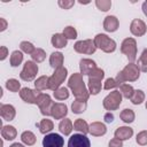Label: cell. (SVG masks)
<instances>
[{"label": "cell", "mask_w": 147, "mask_h": 147, "mask_svg": "<svg viewBox=\"0 0 147 147\" xmlns=\"http://www.w3.org/2000/svg\"><path fill=\"white\" fill-rule=\"evenodd\" d=\"M48 79H49V77L48 76H45V75L38 77L34 80V87H36V90L39 91V92L47 90L48 88Z\"/></svg>", "instance_id": "obj_29"}, {"label": "cell", "mask_w": 147, "mask_h": 147, "mask_svg": "<svg viewBox=\"0 0 147 147\" xmlns=\"http://www.w3.org/2000/svg\"><path fill=\"white\" fill-rule=\"evenodd\" d=\"M59 130H60V132H61L62 134L69 136V134L71 133V131L74 130V124H72V122H71L69 118H64V119H62V121L60 122V124H59Z\"/></svg>", "instance_id": "obj_23"}, {"label": "cell", "mask_w": 147, "mask_h": 147, "mask_svg": "<svg viewBox=\"0 0 147 147\" xmlns=\"http://www.w3.org/2000/svg\"><path fill=\"white\" fill-rule=\"evenodd\" d=\"M8 55V48L6 46H1L0 47V60L3 61Z\"/></svg>", "instance_id": "obj_46"}, {"label": "cell", "mask_w": 147, "mask_h": 147, "mask_svg": "<svg viewBox=\"0 0 147 147\" xmlns=\"http://www.w3.org/2000/svg\"><path fill=\"white\" fill-rule=\"evenodd\" d=\"M95 47L103 51L105 53H113L116 49V41L109 38L105 33H98L93 39Z\"/></svg>", "instance_id": "obj_3"}, {"label": "cell", "mask_w": 147, "mask_h": 147, "mask_svg": "<svg viewBox=\"0 0 147 147\" xmlns=\"http://www.w3.org/2000/svg\"><path fill=\"white\" fill-rule=\"evenodd\" d=\"M119 117H121V119H122L124 123L129 124V123H132V122L134 121V118H136V114H134V111H133L132 109H130V108H125V109H123V110L121 111Z\"/></svg>", "instance_id": "obj_28"}, {"label": "cell", "mask_w": 147, "mask_h": 147, "mask_svg": "<svg viewBox=\"0 0 147 147\" xmlns=\"http://www.w3.org/2000/svg\"><path fill=\"white\" fill-rule=\"evenodd\" d=\"M96 68V64L91 59H82L79 61V70L83 76H88L90 72Z\"/></svg>", "instance_id": "obj_17"}, {"label": "cell", "mask_w": 147, "mask_h": 147, "mask_svg": "<svg viewBox=\"0 0 147 147\" xmlns=\"http://www.w3.org/2000/svg\"><path fill=\"white\" fill-rule=\"evenodd\" d=\"M68 87L71 90L74 96L77 100L87 101L90 98V92L83 80V75L80 72H75L68 79Z\"/></svg>", "instance_id": "obj_1"}, {"label": "cell", "mask_w": 147, "mask_h": 147, "mask_svg": "<svg viewBox=\"0 0 147 147\" xmlns=\"http://www.w3.org/2000/svg\"><path fill=\"white\" fill-rule=\"evenodd\" d=\"M38 64L34 61H26L20 74V77L24 82H32L38 74Z\"/></svg>", "instance_id": "obj_7"}, {"label": "cell", "mask_w": 147, "mask_h": 147, "mask_svg": "<svg viewBox=\"0 0 147 147\" xmlns=\"http://www.w3.org/2000/svg\"><path fill=\"white\" fill-rule=\"evenodd\" d=\"M64 139L59 133H48L42 139V147H63Z\"/></svg>", "instance_id": "obj_10"}, {"label": "cell", "mask_w": 147, "mask_h": 147, "mask_svg": "<svg viewBox=\"0 0 147 147\" xmlns=\"http://www.w3.org/2000/svg\"><path fill=\"white\" fill-rule=\"evenodd\" d=\"M136 141L138 145L140 146H146L147 145V131L144 130V131H140L137 137H136Z\"/></svg>", "instance_id": "obj_43"}, {"label": "cell", "mask_w": 147, "mask_h": 147, "mask_svg": "<svg viewBox=\"0 0 147 147\" xmlns=\"http://www.w3.org/2000/svg\"><path fill=\"white\" fill-rule=\"evenodd\" d=\"M6 88L10 92H20L21 91V83L15 79V78H10L6 82Z\"/></svg>", "instance_id": "obj_34"}, {"label": "cell", "mask_w": 147, "mask_h": 147, "mask_svg": "<svg viewBox=\"0 0 147 147\" xmlns=\"http://www.w3.org/2000/svg\"><path fill=\"white\" fill-rule=\"evenodd\" d=\"M9 147H25L24 145H22V144H20V142H14L13 145H10Z\"/></svg>", "instance_id": "obj_50"}, {"label": "cell", "mask_w": 147, "mask_h": 147, "mask_svg": "<svg viewBox=\"0 0 147 147\" xmlns=\"http://www.w3.org/2000/svg\"><path fill=\"white\" fill-rule=\"evenodd\" d=\"M32 61H34L36 63H40L46 59V52L42 48H36L34 52L31 54Z\"/></svg>", "instance_id": "obj_35"}, {"label": "cell", "mask_w": 147, "mask_h": 147, "mask_svg": "<svg viewBox=\"0 0 147 147\" xmlns=\"http://www.w3.org/2000/svg\"><path fill=\"white\" fill-rule=\"evenodd\" d=\"M103 77H105V71L101 68H98V67L95 69H93L90 72V75H88V78H91V79H98V80H102Z\"/></svg>", "instance_id": "obj_41"}, {"label": "cell", "mask_w": 147, "mask_h": 147, "mask_svg": "<svg viewBox=\"0 0 147 147\" xmlns=\"http://www.w3.org/2000/svg\"><path fill=\"white\" fill-rule=\"evenodd\" d=\"M38 127H39L40 133L46 134V133H49V132L53 130L54 124H53V122H52L51 119H48V118H44V119H41V121L38 123Z\"/></svg>", "instance_id": "obj_25"}, {"label": "cell", "mask_w": 147, "mask_h": 147, "mask_svg": "<svg viewBox=\"0 0 147 147\" xmlns=\"http://www.w3.org/2000/svg\"><path fill=\"white\" fill-rule=\"evenodd\" d=\"M74 49L79 53V54H93L95 51H96V47H95V44L92 39H86V40H79V41H76L75 45H74Z\"/></svg>", "instance_id": "obj_9"}, {"label": "cell", "mask_w": 147, "mask_h": 147, "mask_svg": "<svg viewBox=\"0 0 147 147\" xmlns=\"http://www.w3.org/2000/svg\"><path fill=\"white\" fill-rule=\"evenodd\" d=\"M7 25H8L7 21H6L3 17H1V18H0V31H1V32L5 31V30L7 29Z\"/></svg>", "instance_id": "obj_48"}, {"label": "cell", "mask_w": 147, "mask_h": 147, "mask_svg": "<svg viewBox=\"0 0 147 147\" xmlns=\"http://www.w3.org/2000/svg\"><path fill=\"white\" fill-rule=\"evenodd\" d=\"M95 6L101 11H108L111 7V1L110 0H95Z\"/></svg>", "instance_id": "obj_38"}, {"label": "cell", "mask_w": 147, "mask_h": 147, "mask_svg": "<svg viewBox=\"0 0 147 147\" xmlns=\"http://www.w3.org/2000/svg\"><path fill=\"white\" fill-rule=\"evenodd\" d=\"M121 84L116 80V78H107L105 80V84H103V88L105 90H113V88H116L118 87Z\"/></svg>", "instance_id": "obj_42"}, {"label": "cell", "mask_w": 147, "mask_h": 147, "mask_svg": "<svg viewBox=\"0 0 147 147\" xmlns=\"http://www.w3.org/2000/svg\"><path fill=\"white\" fill-rule=\"evenodd\" d=\"M119 26V22H118V18L114 15H108L105 17V21H103V29L107 31V32H115Z\"/></svg>", "instance_id": "obj_15"}, {"label": "cell", "mask_w": 147, "mask_h": 147, "mask_svg": "<svg viewBox=\"0 0 147 147\" xmlns=\"http://www.w3.org/2000/svg\"><path fill=\"white\" fill-rule=\"evenodd\" d=\"M67 75H68L67 68L61 67V68L55 69L54 74H53V75L49 77V79H48V90L56 91L59 87H61V84L65 80Z\"/></svg>", "instance_id": "obj_4"}, {"label": "cell", "mask_w": 147, "mask_h": 147, "mask_svg": "<svg viewBox=\"0 0 147 147\" xmlns=\"http://www.w3.org/2000/svg\"><path fill=\"white\" fill-rule=\"evenodd\" d=\"M146 109H147V101H146Z\"/></svg>", "instance_id": "obj_51"}, {"label": "cell", "mask_w": 147, "mask_h": 147, "mask_svg": "<svg viewBox=\"0 0 147 147\" xmlns=\"http://www.w3.org/2000/svg\"><path fill=\"white\" fill-rule=\"evenodd\" d=\"M114 136H115V138H117L122 141L127 140L133 136V129H131L130 126H119L116 129Z\"/></svg>", "instance_id": "obj_18"}, {"label": "cell", "mask_w": 147, "mask_h": 147, "mask_svg": "<svg viewBox=\"0 0 147 147\" xmlns=\"http://www.w3.org/2000/svg\"><path fill=\"white\" fill-rule=\"evenodd\" d=\"M137 65L139 67L140 71L147 72V48H145L142 51V53H141V55H140V57L138 60Z\"/></svg>", "instance_id": "obj_36"}, {"label": "cell", "mask_w": 147, "mask_h": 147, "mask_svg": "<svg viewBox=\"0 0 147 147\" xmlns=\"http://www.w3.org/2000/svg\"><path fill=\"white\" fill-rule=\"evenodd\" d=\"M140 77V69L136 63L130 62L116 76V80L122 85L125 82H136Z\"/></svg>", "instance_id": "obj_2"}, {"label": "cell", "mask_w": 147, "mask_h": 147, "mask_svg": "<svg viewBox=\"0 0 147 147\" xmlns=\"http://www.w3.org/2000/svg\"><path fill=\"white\" fill-rule=\"evenodd\" d=\"M36 105L39 107L40 113H41L44 116H49L54 102L52 101L51 96H49L47 93H39L37 100H36Z\"/></svg>", "instance_id": "obj_8"}, {"label": "cell", "mask_w": 147, "mask_h": 147, "mask_svg": "<svg viewBox=\"0 0 147 147\" xmlns=\"http://www.w3.org/2000/svg\"><path fill=\"white\" fill-rule=\"evenodd\" d=\"M90 133L94 137H101L107 133V127L101 122H93L90 124Z\"/></svg>", "instance_id": "obj_19"}, {"label": "cell", "mask_w": 147, "mask_h": 147, "mask_svg": "<svg viewBox=\"0 0 147 147\" xmlns=\"http://www.w3.org/2000/svg\"><path fill=\"white\" fill-rule=\"evenodd\" d=\"M121 52L126 55L127 60L133 63L137 59V41L134 38H125L121 44Z\"/></svg>", "instance_id": "obj_6"}, {"label": "cell", "mask_w": 147, "mask_h": 147, "mask_svg": "<svg viewBox=\"0 0 147 147\" xmlns=\"http://www.w3.org/2000/svg\"><path fill=\"white\" fill-rule=\"evenodd\" d=\"M86 108H87V103L84 100H77L76 99L71 103V110L74 114H82L86 110Z\"/></svg>", "instance_id": "obj_27"}, {"label": "cell", "mask_w": 147, "mask_h": 147, "mask_svg": "<svg viewBox=\"0 0 147 147\" xmlns=\"http://www.w3.org/2000/svg\"><path fill=\"white\" fill-rule=\"evenodd\" d=\"M21 140H22V142H23L24 145H26V146H32V145L36 144L37 138H36V136H34L33 132H31V131H24V132L21 134Z\"/></svg>", "instance_id": "obj_30"}, {"label": "cell", "mask_w": 147, "mask_h": 147, "mask_svg": "<svg viewBox=\"0 0 147 147\" xmlns=\"http://www.w3.org/2000/svg\"><path fill=\"white\" fill-rule=\"evenodd\" d=\"M63 61H64V57H63V54L61 52H54L49 56V64L54 69H57V68L63 67L62 65L63 64Z\"/></svg>", "instance_id": "obj_20"}, {"label": "cell", "mask_w": 147, "mask_h": 147, "mask_svg": "<svg viewBox=\"0 0 147 147\" xmlns=\"http://www.w3.org/2000/svg\"><path fill=\"white\" fill-rule=\"evenodd\" d=\"M74 130H76L83 134H86V133H90V125L87 124L86 121H84L82 118H77L74 122Z\"/></svg>", "instance_id": "obj_24"}, {"label": "cell", "mask_w": 147, "mask_h": 147, "mask_svg": "<svg viewBox=\"0 0 147 147\" xmlns=\"http://www.w3.org/2000/svg\"><path fill=\"white\" fill-rule=\"evenodd\" d=\"M122 94L119 91L115 90L113 92H110L105 99H103V108L108 111H113V110H117L122 103Z\"/></svg>", "instance_id": "obj_5"}, {"label": "cell", "mask_w": 147, "mask_h": 147, "mask_svg": "<svg viewBox=\"0 0 147 147\" xmlns=\"http://www.w3.org/2000/svg\"><path fill=\"white\" fill-rule=\"evenodd\" d=\"M119 92H121L122 96H124L126 99H131V96L134 93V88L130 84H125L124 83V84L119 85Z\"/></svg>", "instance_id": "obj_32"}, {"label": "cell", "mask_w": 147, "mask_h": 147, "mask_svg": "<svg viewBox=\"0 0 147 147\" xmlns=\"http://www.w3.org/2000/svg\"><path fill=\"white\" fill-rule=\"evenodd\" d=\"M10 65L11 67H18L23 61V54L21 51H14L10 55Z\"/></svg>", "instance_id": "obj_31"}, {"label": "cell", "mask_w": 147, "mask_h": 147, "mask_svg": "<svg viewBox=\"0 0 147 147\" xmlns=\"http://www.w3.org/2000/svg\"><path fill=\"white\" fill-rule=\"evenodd\" d=\"M53 95H54V98H55L56 100H59V101L65 100V99L69 98V90H68L67 87H64V86H61V87H59L56 91H54Z\"/></svg>", "instance_id": "obj_33"}, {"label": "cell", "mask_w": 147, "mask_h": 147, "mask_svg": "<svg viewBox=\"0 0 147 147\" xmlns=\"http://www.w3.org/2000/svg\"><path fill=\"white\" fill-rule=\"evenodd\" d=\"M130 31L133 36L136 37H141L146 33L147 31V26H146V23L140 20V18H134L132 20L131 24H130Z\"/></svg>", "instance_id": "obj_12"}, {"label": "cell", "mask_w": 147, "mask_h": 147, "mask_svg": "<svg viewBox=\"0 0 147 147\" xmlns=\"http://www.w3.org/2000/svg\"><path fill=\"white\" fill-rule=\"evenodd\" d=\"M67 114H68V107L65 103L54 102L52 110H51V116L54 119H62L67 116Z\"/></svg>", "instance_id": "obj_14"}, {"label": "cell", "mask_w": 147, "mask_h": 147, "mask_svg": "<svg viewBox=\"0 0 147 147\" xmlns=\"http://www.w3.org/2000/svg\"><path fill=\"white\" fill-rule=\"evenodd\" d=\"M51 42L55 48H64L68 44V39L63 36V33H55L52 36Z\"/></svg>", "instance_id": "obj_21"}, {"label": "cell", "mask_w": 147, "mask_h": 147, "mask_svg": "<svg viewBox=\"0 0 147 147\" xmlns=\"http://www.w3.org/2000/svg\"><path fill=\"white\" fill-rule=\"evenodd\" d=\"M108 146H109V147H123V141L119 140V139H117V138H113V139L109 141Z\"/></svg>", "instance_id": "obj_45"}, {"label": "cell", "mask_w": 147, "mask_h": 147, "mask_svg": "<svg viewBox=\"0 0 147 147\" xmlns=\"http://www.w3.org/2000/svg\"><path fill=\"white\" fill-rule=\"evenodd\" d=\"M68 147H91V142L90 139L86 137V134L76 133L69 138Z\"/></svg>", "instance_id": "obj_11"}, {"label": "cell", "mask_w": 147, "mask_h": 147, "mask_svg": "<svg viewBox=\"0 0 147 147\" xmlns=\"http://www.w3.org/2000/svg\"><path fill=\"white\" fill-rule=\"evenodd\" d=\"M0 115H1V117H2L5 121L10 122V121H13V119L15 118V116H16V110H15L14 106L2 103V105L0 106Z\"/></svg>", "instance_id": "obj_16"}, {"label": "cell", "mask_w": 147, "mask_h": 147, "mask_svg": "<svg viewBox=\"0 0 147 147\" xmlns=\"http://www.w3.org/2000/svg\"><path fill=\"white\" fill-rule=\"evenodd\" d=\"M103 119H105V122H106V123H111V122L114 121V115H113L110 111H108V113H106V114H105Z\"/></svg>", "instance_id": "obj_47"}, {"label": "cell", "mask_w": 147, "mask_h": 147, "mask_svg": "<svg viewBox=\"0 0 147 147\" xmlns=\"http://www.w3.org/2000/svg\"><path fill=\"white\" fill-rule=\"evenodd\" d=\"M20 48H21V51L23 52V53H26V54H32L33 52H34V46H33V44L32 42H30V41H22L21 44H20Z\"/></svg>", "instance_id": "obj_40"}, {"label": "cell", "mask_w": 147, "mask_h": 147, "mask_svg": "<svg viewBox=\"0 0 147 147\" xmlns=\"http://www.w3.org/2000/svg\"><path fill=\"white\" fill-rule=\"evenodd\" d=\"M62 33L67 39H76L77 38V30L71 25L65 26Z\"/></svg>", "instance_id": "obj_39"}, {"label": "cell", "mask_w": 147, "mask_h": 147, "mask_svg": "<svg viewBox=\"0 0 147 147\" xmlns=\"http://www.w3.org/2000/svg\"><path fill=\"white\" fill-rule=\"evenodd\" d=\"M57 5L62 9H70L75 5V1L74 0H59L57 1Z\"/></svg>", "instance_id": "obj_44"}, {"label": "cell", "mask_w": 147, "mask_h": 147, "mask_svg": "<svg viewBox=\"0 0 147 147\" xmlns=\"http://www.w3.org/2000/svg\"><path fill=\"white\" fill-rule=\"evenodd\" d=\"M39 93H40V92L37 91V90H31V88H29V87H23V88H21V91H20V96H21V99H22L24 102L36 105V100H37Z\"/></svg>", "instance_id": "obj_13"}, {"label": "cell", "mask_w": 147, "mask_h": 147, "mask_svg": "<svg viewBox=\"0 0 147 147\" xmlns=\"http://www.w3.org/2000/svg\"><path fill=\"white\" fill-rule=\"evenodd\" d=\"M131 102L133 105H140L142 101H145V93L141 90H134L133 95L131 96Z\"/></svg>", "instance_id": "obj_37"}, {"label": "cell", "mask_w": 147, "mask_h": 147, "mask_svg": "<svg viewBox=\"0 0 147 147\" xmlns=\"http://www.w3.org/2000/svg\"><path fill=\"white\" fill-rule=\"evenodd\" d=\"M102 80H98V79H91L88 78V92L92 95H96L102 87Z\"/></svg>", "instance_id": "obj_26"}, {"label": "cell", "mask_w": 147, "mask_h": 147, "mask_svg": "<svg viewBox=\"0 0 147 147\" xmlns=\"http://www.w3.org/2000/svg\"><path fill=\"white\" fill-rule=\"evenodd\" d=\"M17 136V131L13 125H3L1 129V137L6 140H14Z\"/></svg>", "instance_id": "obj_22"}, {"label": "cell", "mask_w": 147, "mask_h": 147, "mask_svg": "<svg viewBox=\"0 0 147 147\" xmlns=\"http://www.w3.org/2000/svg\"><path fill=\"white\" fill-rule=\"evenodd\" d=\"M142 13L145 14V16H147V1L142 3Z\"/></svg>", "instance_id": "obj_49"}]
</instances>
